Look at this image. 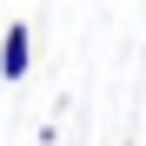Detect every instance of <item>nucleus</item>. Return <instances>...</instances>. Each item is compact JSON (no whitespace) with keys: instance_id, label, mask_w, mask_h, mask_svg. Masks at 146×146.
<instances>
[{"instance_id":"1","label":"nucleus","mask_w":146,"mask_h":146,"mask_svg":"<svg viewBox=\"0 0 146 146\" xmlns=\"http://www.w3.org/2000/svg\"><path fill=\"white\" fill-rule=\"evenodd\" d=\"M27 66H33V27H27V20H7V33H0V80L20 86Z\"/></svg>"},{"instance_id":"2","label":"nucleus","mask_w":146,"mask_h":146,"mask_svg":"<svg viewBox=\"0 0 146 146\" xmlns=\"http://www.w3.org/2000/svg\"><path fill=\"white\" fill-rule=\"evenodd\" d=\"M126 146H133V139H126Z\"/></svg>"}]
</instances>
